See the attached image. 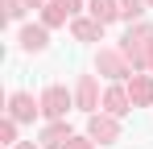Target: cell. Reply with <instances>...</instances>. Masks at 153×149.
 <instances>
[{
	"label": "cell",
	"instance_id": "1",
	"mask_svg": "<svg viewBox=\"0 0 153 149\" xmlns=\"http://www.w3.org/2000/svg\"><path fill=\"white\" fill-rule=\"evenodd\" d=\"M120 50L132 62V71H153V25H132L120 37Z\"/></svg>",
	"mask_w": 153,
	"mask_h": 149
},
{
	"label": "cell",
	"instance_id": "2",
	"mask_svg": "<svg viewBox=\"0 0 153 149\" xmlns=\"http://www.w3.org/2000/svg\"><path fill=\"white\" fill-rule=\"evenodd\" d=\"M95 71L100 74H108V79H112V83H120V79H132V62H128L124 58V50H100V54H95Z\"/></svg>",
	"mask_w": 153,
	"mask_h": 149
},
{
	"label": "cell",
	"instance_id": "3",
	"mask_svg": "<svg viewBox=\"0 0 153 149\" xmlns=\"http://www.w3.org/2000/svg\"><path fill=\"white\" fill-rule=\"evenodd\" d=\"M87 137L100 141V145H116V141H120V116L91 112V120H87Z\"/></svg>",
	"mask_w": 153,
	"mask_h": 149
},
{
	"label": "cell",
	"instance_id": "4",
	"mask_svg": "<svg viewBox=\"0 0 153 149\" xmlns=\"http://www.w3.org/2000/svg\"><path fill=\"white\" fill-rule=\"evenodd\" d=\"M37 104H42V116L62 120V116H66V108H71V95H66V87H46Z\"/></svg>",
	"mask_w": 153,
	"mask_h": 149
},
{
	"label": "cell",
	"instance_id": "5",
	"mask_svg": "<svg viewBox=\"0 0 153 149\" xmlns=\"http://www.w3.org/2000/svg\"><path fill=\"white\" fill-rule=\"evenodd\" d=\"M37 112H42V104H33V95H29V91H13V95H8V116H13L17 124L33 120Z\"/></svg>",
	"mask_w": 153,
	"mask_h": 149
},
{
	"label": "cell",
	"instance_id": "6",
	"mask_svg": "<svg viewBox=\"0 0 153 149\" xmlns=\"http://www.w3.org/2000/svg\"><path fill=\"white\" fill-rule=\"evenodd\" d=\"M75 104L83 108V112H95V108H100V83H95V74H79Z\"/></svg>",
	"mask_w": 153,
	"mask_h": 149
},
{
	"label": "cell",
	"instance_id": "7",
	"mask_svg": "<svg viewBox=\"0 0 153 149\" xmlns=\"http://www.w3.org/2000/svg\"><path fill=\"white\" fill-rule=\"evenodd\" d=\"M128 95H132V108H149L153 104V74H132L128 79Z\"/></svg>",
	"mask_w": 153,
	"mask_h": 149
},
{
	"label": "cell",
	"instance_id": "8",
	"mask_svg": "<svg viewBox=\"0 0 153 149\" xmlns=\"http://www.w3.org/2000/svg\"><path fill=\"white\" fill-rule=\"evenodd\" d=\"M103 112H108V116H128V112H132L128 87H108V91H103Z\"/></svg>",
	"mask_w": 153,
	"mask_h": 149
},
{
	"label": "cell",
	"instance_id": "9",
	"mask_svg": "<svg viewBox=\"0 0 153 149\" xmlns=\"http://www.w3.org/2000/svg\"><path fill=\"white\" fill-rule=\"evenodd\" d=\"M71 137H75V133H71V124H66V120H50V124H46V133H42V149H66Z\"/></svg>",
	"mask_w": 153,
	"mask_h": 149
},
{
	"label": "cell",
	"instance_id": "10",
	"mask_svg": "<svg viewBox=\"0 0 153 149\" xmlns=\"http://www.w3.org/2000/svg\"><path fill=\"white\" fill-rule=\"evenodd\" d=\"M71 33H75V42H100V37H103V21L79 17V21H71Z\"/></svg>",
	"mask_w": 153,
	"mask_h": 149
},
{
	"label": "cell",
	"instance_id": "11",
	"mask_svg": "<svg viewBox=\"0 0 153 149\" xmlns=\"http://www.w3.org/2000/svg\"><path fill=\"white\" fill-rule=\"evenodd\" d=\"M21 46H25L29 54H42V50H46V25H25V29H21Z\"/></svg>",
	"mask_w": 153,
	"mask_h": 149
},
{
	"label": "cell",
	"instance_id": "12",
	"mask_svg": "<svg viewBox=\"0 0 153 149\" xmlns=\"http://www.w3.org/2000/svg\"><path fill=\"white\" fill-rule=\"evenodd\" d=\"M91 17H95V21H116V17H120V0H91Z\"/></svg>",
	"mask_w": 153,
	"mask_h": 149
},
{
	"label": "cell",
	"instance_id": "13",
	"mask_svg": "<svg viewBox=\"0 0 153 149\" xmlns=\"http://www.w3.org/2000/svg\"><path fill=\"white\" fill-rule=\"evenodd\" d=\"M66 17H71V13H66V8H62V4H42V25H46V29H58V25H66Z\"/></svg>",
	"mask_w": 153,
	"mask_h": 149
},
{
	"label": "cell",
	"instance_id": "14",
	"mask_svg": "<svg viewBox=\"0 0 153 149\" xmlns=\"http://www.w3.org/2000/svg\"><path fill=\"white\" fill-rule=\"evenodd\" d=\"M145 4H149V0H120V17H128V21H137V17L145 13Z\"/></svg>",
	"mask_w": 153,
	"mask_h": 149
},
{
	"label": "cell",
	"instance_id": "15",
	"mask_svg": "<svg viewBox=\"0 0 153 149\" xmlns=\"http://www.w3.org/2000/svg\"><path fill=\"white\" fill-rule=\"evenodd\" d=\"M0 141H4V145H17V120H13V116L0 120Z\"/></svg>",
	"mask_w": 153,
	"mask_h": 149
},
{
	"label": "cell",
	"instance_id": "16",
	"mask_svg": "<svg viewBox=\"0 0 153 149\" xmlns=\"http://www.w3.org/2000/svg\"><path fill=\"white\" fill-rule=\"evenodd\" d=\"M25 0H4V13H8V17H13V21H21V17H25Z\"/></svg>",
	"mask_w": 153,
	"mask_h": 149
},
{
	"label": "cell",
	"instance_id": "17",
	"mask_svg": "<svg viewBox=\"0 0 153 149\" xmlns=\"http://www.w3.org/2000/svg\"><path fill=\"white\" fill-rule=\"evenodd\" d=\"M66 149H95V141H91V137H71Z\"/></svg>",
	"mask_w": 153,
	"mask_h": 149
},
{
	"label": "cell",
	"instance_id": "18",
	"mask_svg": "<svg viewBox=\"0 0 153 149\" xmlns=\"http://www.w3.org/2000/svg\"><path fill=\"white\" fill-rule=\"evenodd\" d=\"M54 4H62V8H66V13L75 17V13H79V4H83V0H54Z\"/></svg>",
	"mask_w": 153,
	"mask_h": 149
},
{
	"label": "cell",
	"instance_id": "19",
	"mask_svg": "<svg viewBox=\"0 0 153 149\" xmlns=\"http://www.w3.org/2000/svg\"><path fill=\"white\" fill-rule=\"evenodd\" d=\"M25 4L29 8H42V4H50V0H25Z\"/></svg>",
	"mask_w": 153,
	"mask_h": 149
},
{
	"label": "cell",
	"instance_id": "20",
	"mask_svg": "<svg viewBox=\"0 0 153 149\" xmlns=\"http://www.w3.org/2000/svg\"><path fill=\"white\" fill-rule=\"evenodd\" d=\"M17 149H37V145H33V141H17Z\"/></svg>",
	"mask_w": 153,
	"mask_h": 149
},
{
	"label": "cell",
	"instance_id": "21",
	"mask_svg": "<svg viewBox=\"0 0 153 149\" xmlns=\"http://www.w3.org/2000/svg\"><path fill=\"white\" fill-rule=\"evenodd\" d=\"M149 4H153V0H149Z\"/></svg>",
	"mask_w": 153,
	"mask_h": 149
}]
</instances>
